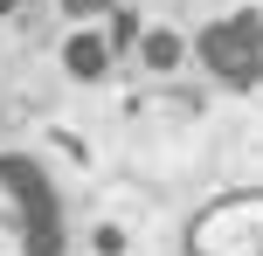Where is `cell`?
I'll use <instances>...</instances> for the list:
<instances>
[{
	"label": "cell",
	"instance_id": "cell-1",
	"mask_svg": "<svg viewBox=\"0 0 263 256\" xmlns=\"http://www.w3.org/2000/svg\"><path fill=\"white\" fill-rule=\"evenodd\" d=\"M69 249V222H63V194L21 152H0V256H63Z\"/></svg>",
	"mask_w": 263,
	"mask_h": 256
},
{
	"label": "cell",
	"instance_id": "cell-2",
	"mask_svg": "<svg viewBox=\"0 0 263 256\" xmlns=\"http://www.w3.org/2000/svg\"><path fill=\"white\" fill-rule=\"evenodd\" d=\"M194 55H201V69H208L215 83H229L236 97H250L263 83V14L236 7V14H222V21H208L201 42H194Z\"/></svg>",
	"mask_w": 263,
	"mask_h": 256
},
{
	"label": "cell",
	"instance_id": "cell-3",
	"mask_svg": "<svg viewBox=\"0 0 263 256\" xmlns=\"http://www.w3.org/2000/svg\"><path fill=\"white\" fill-rule=\"evenodd\" d=\"M187 256H263V194L256 187L215 194L187 222Z\"/></svg>",
	"mask_w": 263,
	"mask_h": 256
},
{
	"label": "cell",
	"instance_id": "cell-4",
	"mask_svg": "<svg viewBox=\"0 0 263 256\" xmlns=\"http://www.w3.org/2000/svg\"><path fill=\"white\" fill-rule=\"evenodd\" d=\"M63 69H69L77 83H104L111 42H104V35H69V42H63Z\"/></svg>",
	"mask_w": 263,
	"mask_h": 256
},
{
	"label": "cell",
	"instance_id": "cell-5",
	"mask_svg": "<svg viewBox=\"0 0 263 256\" xmlns=\"http://www.w3.org/2000/svg\"><path fill=\"white\" fill-rule=\"evenodd\" d=\"M139 55H145V69H159V76H166L173 63H180V35H166V28H153V35H139Z\"/></svg>",
	"mask_w": 263,
	"mask_h": 256
},
{
	"label": "cell",
	"instance_id": "cell-6",
	"mask_svg": "<svg viewBox=\"0 0 263 256\" xmlns=\"http://www.w3.org/2000/svg\"><path fill=\"white\" fill-rule=\"evenodd\" d=\"M104 42H111V55H125L132 42H139V21H132V14L118 7V14H111V28H104Z\"/></svg>",
	"mask_w": 263,
	"mask_h": 256
},
{
	"label": "cell",
	"instance_id": "cell-7",
	"mask_svg": "<svg viewBox=\"0 0 263 256\" xmlns=\"http://www.w3.org/2000/svg\"><path fill=\"white\" fill-rule=\"evenodd\" d=\"M55 7H63V14H77V21H90V14H111L118 0H55Z\"/></svg>",
	"mask_w": 263,
	"mask_h": 256
}]
</instances>
